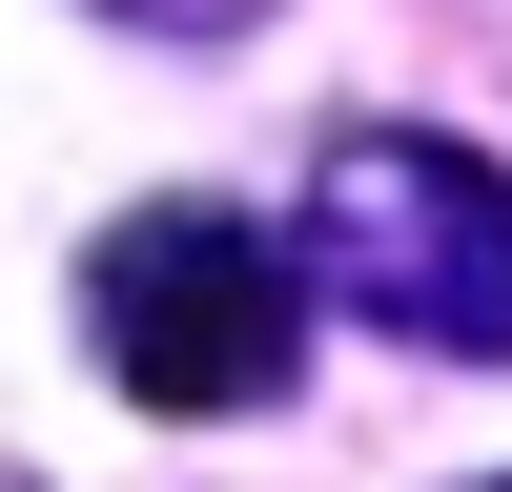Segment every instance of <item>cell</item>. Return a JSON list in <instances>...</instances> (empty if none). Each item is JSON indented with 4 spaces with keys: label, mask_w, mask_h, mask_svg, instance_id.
Returning <instances> with one entry per match:
<instances>
[{
    "label": "cell",
    "mask_w": 512,
    "mask_h": 492,
    "mask_svg": "<svg viewBox=\"0 0 512 492\" xmlns=\"http://www.w3.org/2000/svg\"><path fill=\"white\" fill-rule=\"evenodd\" d=\"M0 492H21V472H0Z\"/></svg>",
    "instance_id": "4"
},
{
    "label": "cell",
    "mask_w": 512,
    "mask_h": 492,
    "mask_svg": "<svg viewBox=\"0 0 512 492\" xmlns=\"http://www.w3.org/2000/svg\"><path fill=\"white\" fill-rule=\"evenodd\" d=\"M103 21H144V41H246L267 0H103Z\"/></svg>",
    "instance_id": "3"
},
{
    "label": "cell",
    "mask_w": 512,
    "mask_h": 492,
    "mask_svg": "<svg viewBox=\"0 0 512 492\" xmlns=\"http://www.w3.org/2000/svg\"><path fill=\"white\" fill-rule=\"evenodd\" d=\"M308 267H328V308H369L390 349L512 369V164L431 144V123H349V144L308 164Z\"/></svg>",
    "instance_id": "1"
},
{
    "label": "cell",
    "mask_w": 512,
    "mask_h": 492,
    "mask_svg": "<svg viewBox=\"0 0 512 492\" xmlns=\"http://www.w3.org/2000/svg\"><path fill=\"white\" fill-rule=\"evenodd\" d=\"M82 328L144 410H267L308 369V267L246 205H123L103 267H82Z\"/></svg>",
    "instance_id": "2"
}]
</instances>
